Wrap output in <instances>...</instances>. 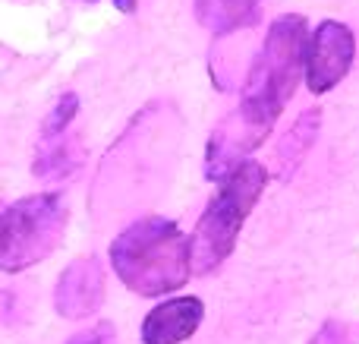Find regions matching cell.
I'll return each instance as SVG.
<instances>
[{
	"instance_id": "cell-1",
	"label": "cell",
	"mask_w": 359,
	"mask_h": 344,
	"mask_svg": "<svg viewBox=\"0 0 359 344\" xmlns=\"http://www.w3.org/2000/svg\"><path fill=\"white\" fill-rule=\"evenodd\" d=\"M309 25L299 13H284L271 22L262 51L249 63L243 79L240 105L233 107L243 124L268 139L280 111L293 98L299 82H306V51H309Z\"/></svg>"
},
{
	"instance_id": "cell-2",
	"label": "cell",
	"mask_w": 359,
	"mask_h": 344,
	"mask_svg": "<svg viewBox=\"0 0 359 344\" xmlns=\"http://www.w3.org/2000/svg\"><path fill=\"white\" fill-rule=\"evenodd\" d=\"M107 259L123 288L139 297H164L192 275L189 237L164 215H145L126 225L114 237Z\"/></svg>"
},
{
	"instance_id": "cell-3",
	"label": "cell",
	"mask_w": 359,
	"mask_h": 344,
	"mask_svg": "<svg viewBox=\"0 0 359 344\" xmlns=\"http://www.w3.org/2000/svg\"><path fill=\"white\" fill-rule=\"evenodd\" d=\"M268 187V171L262 161L249 158L243 161L224 183H217V193L208 199L205 212L198 215L196 231L189 234L192 253V275H211L230 259L236 250L243 221L255 209Z\"/></svg>"
},
{
	"instance_id": "cell-4",
	"label": "cell",
	"mask_w": 359,
	"mask_h": 344,
	"mask_svg": "<svg viewBox=\"0 0 359 344\" xmlns=\"http://www.w3.org/2000/svg\"><path fill=\"white\" fill-rule=\"evenodd\" d=\"M67 202L60 193H32L0 215V269L6 275L44 263L67 234Z\"/></svg>"
},
{
	"instance_id": "cell-5",
	"label": "cell",
	"mask_w": 359,
	"mask_h": 344,
	"mask_svg": "<svg viewBox=\"0 0 359 344\" xmlns=\"http://www.w3.org/2000/svg\"><path fill=\"white\" fill-rule=\"evenodd\" d=\"M356 35L350 25L337 19H325L309 38L306 51V88L312 95H325L353 70Z\"/></svg>"
},
{
	"instance_id": "cell-6",
	"label": "cell",
	"mask_w": 359,
	"mask_h": 344,
	"mask_svg": "<svg viewBox=\"0 0 359 344\" xmlns=\"http://www.w3.org/2000/svg\"><path fill=\"white\" fill-rule=\"evenodd\" d=\"M104 303V263L98 256H79L60 272L54 288V310L63 319H86Z\"/></svg>"
},
{
	"instance_id": "cell-7",
	"label": "cell",
	"mask_w": 359,
	"mask_h": 344,
	"mask_svg": "<svg viewBox=\"0 0 359 344\" xmlns=\"http://www.w3.org/2000/svg\"><path fill=\"white\" fill-rule=\"evenodd\" d=\"M205 319V303L196 294L170 297L151 307L142 319V344H183L196 335V329Z\"/></svg>"
},
{
	"instance_id": "cell-8",
	"label": "cell",
	"mask_w": 359,
	"mask_h": 344,
	"mask_svg": "<svg viewBox=\"0 0 359 344\" xmlns=\"http://www.w3.org/2000/svg\"><path fill=\"white\" fill-rule=\"evenodd\" d=\"M82 164H86V145H82V139L73 130L38 133L35 161H32V171H35L38 180H48V183L67 180Z\"/></svg>"
},
{
	"instance_id": "cell-9",
	"label": "cell",
	"mask_w": 359,
	"mask_h": 344,
	"mask_svg": "<svg viewBox=\"0 0 359 344\" xmlns=\"http://www.w3.org/2000/svg\"><path fill=\"white\" fill-rule=\"evenodd\" d=\"M192 10H196V22L205 32L224 38L259 25L262 0H192Z\"/></svg>"
},
{
	"instance_id": "cell-10",
	"label": "cell",
	"mask_w": 359,
	"mask_h": 344,
	"mask_svg": "<svg viewBox=\"0 0 359 344\" xmlns=\"http://www.w3.org/2000/svg\"><path fill=\"white\" fill-rule=\"evenodd\" d=\"M318 126H322V111L309 107V111L299 114L290 130L280 136V143H278V177L280 180H290L293 177V171L299 168V161H303L306 152L316 143Z\"/></svg>"
},
{
	"instance_id": "cell-11",
	"label": "cell",
	"mask_w": 359,
	"mask_h": 344,
	"mask_svg": "<svg viewBox=\"0 0 359 344\" xmlns=\"http://www.w3.org/2000/svg\"><path fill=\"white\" fill-rule=\"evenodd\" d=\"M309 344H356V335L347 322L341 319H325L316 329V335L309 338Z\"/></svg>"
},
{
	"instance_id": "cell-12",
	"label": "cell",
	"mask_w": 359,
	"mask_h": 344,
	"mask_svg": "<svg viewBox=\"0 0 359 344\" xmlns=\"http://www.w3.org/2000/svg\"><path fill=\"white\" fill-rule=\"evenodd\" d=\"M63 344H117V326L107 322V319H101V322H95V326L76 332L73 338L63 341Z\"/></svg>"
},
{
	"instance_id": "cell-13",
	"label": "cell",
	"mask_w": 359,
	"mask_h": 344,
	"mask_svg": "<svg viewBox=\"0 0 359 344\" xmlns=\"http://www.w3.org/2000/svg\"><path fill=\"white\" fill-rule=\"evenodd\" d=\"M136 4L139 0H114V6H117L120 13H136Z\"/></svg>"
},
{
	"instance_id": "cell-14",
	"label": "cell",
	"mask_w": 359,
	"mask_h": 344,
	"mask_svg": "<svg viewBox=\"0 0 359 344\" xmlns=\"http://www.w3.org/2000/svg\"><path fill=\"white\" fill-rule=\"evenodd\" d=\"M82 4H98V0H82Z\"/></svg>"
}]
</instances>
